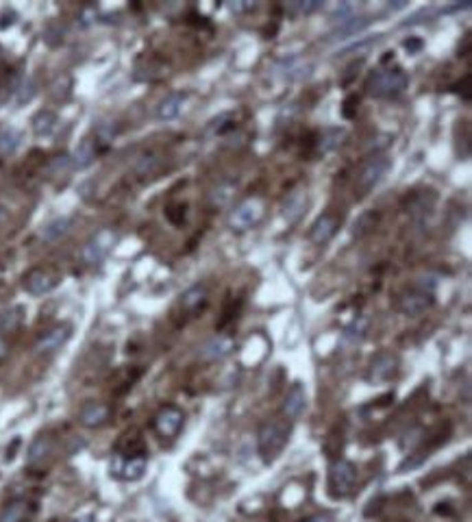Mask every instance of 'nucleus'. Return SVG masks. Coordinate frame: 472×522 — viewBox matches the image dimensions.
<instances>
[{"instance_id": "obj_1", "label": "nucleus", "mask_w": 472, "mask_h": 522, "mask_svg": "<svg viewBox=\"0 0 472 522\" xmlns=\"http://www.w3.org/2000/svg\"><path fill=\"white\" fill-rule=\"evenodd\" d=\"M409 76L403 68H385V70H374L368 81H366V94L377 100H390L396 98L407 89Z\"/></svg>"}, {"instance_id": "obj_2", "label": "nucleus", "mask_w": 472, "mask_h": 522, "mask_svg": "<svg viewBox=\"0 0 472 522\" xmlns=\"http://www.w3.org/2000/svg\"><path fill=\"white\" fill-rule=\"evenodd\" d=\"M292 435V422L290 420H272L266 422L259 429L257 435V450L264 464H272L283 453Z\"/></svg>"}, {"instance_id": "obj_3", "label": "nucleus", "mask_w": 472, "mask_h": 522, "mask_svg": "<svg viewBox=\"0 0 472 522\" xmlns=\"http://www.w3.org/2000/svg\"><path fill=\"white\" fill-rule=\"evenodd\" d=\"M392 168V162L385 155H374L370 159H366L361 164L357 177H355V196L357 198H366L374 187L383 181V177L387 174V170Z\"/></svg>"}, {"instance_id": "obj_4", "label": "nucleus", "mask_w": 472, "mask_h": 522, "mask_svg": "<svg viewBox=\"0 0 472 522\" xmlns=\"http://www.w3.org/2000/svg\"><path fill=\"white\" fill-rule=\"evenodd\" d=\"M357 486V466L348 459H335L329 468V494L331 499H348Z\"/></svg>"}, {"instance_id": "obj_5", "label": "nucleus", "mask_w": 472, "mask_h": 522, "mask_svg": "<svg viewBox=\"0 0 472 522\" xmlns=\"http://www.w3.org/2000/svg\"><path fill=\"white\" fill-rule=\"evenodd\" d=\"M434 305V287H427L425 283H418L416 287L403 292L398 296L396 309L403 316H420Z\"/></svg>"}, {"instance_id": "obj_6", "label": "nucleus", "mask_w": 472, "mask_h": 522, "mask_svg": "<svg viewBox=\"0 0 472 522\" xmlns=\"http://www.w3.org/2000/svg\"><path fill=\"white\" fill-rule=\"evenodd\" d=\"M261 216H264V203H261L259 198H246L244 203H240L231 211L229 226L233 231L244 233L248 229H253V226L261 220Z\"/></svg>"}, {"instance_id": "obj_7", "label": "nucleus", "mask_w": 472, "mask_h": 522, "mask_svg": "<svg viewBox=\"0 0 472 522\" xmlns=\"http://www.w3.org/2000/svg\"><path fill=\"white\" fill-rule=\"evenodd\" d=\"M146 466H148L146 453H135V455L115 453V455H113V461H111V472H113L117 479L137 481V479L144 477V472H146Z\"/></svg>"}, {"instance_id": "obj_8", "label": "nucleus", "mask_w": 472, "mask_h": 522, "mask_svg": "<svg viewBox=\"0 0 472 522\" xmlns=\"http://www.w3.org/2000/svg\"><path fill=\"white\" fill-rule=\"evenodd\" d=\"M22 285L33 296H42V294H48L59 285V274L48 270V268H33L31 272L24 274Z\"/></svg>"}, {"instance_id": "obj_9", "label": "nucleus", "mask_w": 472, "mask_h": 522, "mask_svg": "<svg viewBox=\"0 0 472 522\" xmlns=\"http://www.w3.org/2000/svg\"><path fill=\"white\" fill-rule=\"evenodd\" d=\"M183 420H186V413L175 405H168L155 416V431L166 439H172L181 433Z\"/></svg>"}, {"instance_id": "obj_10", "label": "nucleus", "mask_w": 472, "mask_h": 522, "mask_svg": "<svg viewBox=\"0 0 472 522\" xmlns=\"http://www.w3.org/2000/svg\"><path fill=\"white\" fill-rule=\"evenodd\" d=\"M113 244H115V233H113V231H109V229L98 231V233L85 244V248H83V261H85L87 265L100 263L104 257H107V252L111 250Z\"/></svg>"}, {"instance_id": "obj_11", "label": "nucleus", "mask_w": 472, "mask_h": 522, "mask_svg": "<svg viewBox=\"0 0 472 522\" xmlns=\"http://www.w3.org/2000/svg\"><path fill=\"white\" fill-rule=\"evenodd\" d=\"M339 226H342V218H339L337 213H322V216L311 224L309 239L313 244L324 246L326 242H331V239L335 237Z\"/></svg>"}, {"instance_id": "obj_12", "label": "nucleus", "mask_w": 472, "mask_h": 522, "mask_svg": "<svg viewBox=\"0 0 472 522\" xmlns=\"http://www.w3.org/2000/svg\"><path fill=\"white\" fill-rule=\"evenodd\" d=\"M72 336V327L70 325H57L52 327L50 331H46L42 338L37 342V353H55L59 348L70 340Z\"/></svg>"}, {"instance_id": "obj_13", "label": "nucleus", "mask_w": 472, "mask_h": 522, "mask_svg": "<svg viewBox=\"0 0 472 522\" xmlns=\"http://www.w3.org/2000/svg\"><path fill=\"white\" fill-rule=\"evenodd\" d=\"M396 366H398V359L392 355V353H381L377 355L374 361L370 364V372H368V379L372 383H383L390 381L392 377L396 374Z\"/></svg>"}, {"instance_id": "obj_14", "label": "nucleus", "mask_w": 472, "mask_h": 522, "mask_svg": "<svg viewBox=\"0 0 472 522\" xmlns=\"http://www.w3.org/2000/svg\"><path fill=\"white\" fill-rule=\"evenodd\" d=\"M207 303H209V296H207V290L203 285H194L188 292L181 294V309L190 318H196L199 314H203Z\"/></svg>"}, {"instance_id": "obj_15", "label": "nucleus", "mask_w": 472, "mask_h": 522, "mask_svg": "<svg viewBox=\"0 0 472 522\" xmlns=\"http://www.w3.org/2000/svg\"><path fill=\"white\" fill-rule=\"evenodd\" d=\"M344 138H346V129L331 127V129H324L320 135L313 138V146H316L318 155H326V153L335 151L337 146L344 142Z\"/></svg>"}, {"instance_id": "obj_16", "label": "nucleus", "mask_w": 472, "mask_h": 522, "mask_svg": "<svg viewBox=\"0 0 472 522\" xmlns=\"http://www.w3.org/2000/svg\"><path fill=\"white\" fill-rule=\"evenodd\" d=\"M235 348V340L231 336H216L214 340H209L205 346L201 355L205 359H212V361H218V359H225L233 353Z\"/></svg>"}, {"instance_id": "obj_17", "label": "nucleus", "mask_w": 472, "mask_h": 522, "mask_svg": "<svg viewBox=\"0 0 472 522\" xmlns=\"http://www.w3.org/2000/svg\"><path fill=\"white\" fill-rule=\"evenodd\" d=\"M109 416H111V409L107 405H102V403H87L81 409V416H78V420H81L83 426L96 429V426H102L104 422H107Z\"/></svg>"}, {"instance_id": "obj_18", "label": "nucleus", "mask_w": 472, "mask_h": 522, "mask_svg": "<svg viewBox=\"0 0 472 522\" xmlns=\"http://www.w3.org/2000/svg\"><path fill=\"white\" fill-rule=\"evenodd\" d=\"M305 405H307V394H305V387L300 385V383H296V385H292V390L287 392V396H285V403H283V413L290 420H294V418H298L300 413H303V409H305Z\"/></svg>"}, {"instance_id": "obj_19", "label": "nucleus", "mask_w": 472, "mask_h": 522, "mask_svg": "<svg viewBox=\"0 0 472 522\" xmlns=\"http://www.w3.org/2000/svg\"><path fill=\"white\" fill-rule=\"evenodd\" d=\"M96 155H98L96 142L94 140H83L81 144L76 146V151H74L70 162H72L74 168H87L89 164H94Z\"/></svg>"}, {"instance_id": "obj_20", "label": "nucleus", "mask_w": 472, "mask_h": 522, "mask_svg": "<svg viewBox=\"0 0 472 522\" xmlns=\"http://www.w3.org/2000/svg\"><path fill=\"white\" fill-rule=\"evenodd\" d=\"M379 211H363L361 216H357V220L352 222V229H350V233H352V237H366L368 233H372L374 229H377V224H379Z\"/></svg>"}, {"instance_id": "obj_21", "label": "nucleus", "mask_w": 472, "mask_h": 522, "mask_svg": "<svg viewBox=\"0 0 472 522\" xmlns=\"http://www.w3.org/2000/svg\"><path fill=\"white\" fill-rule=\"evenodd\" d=\"M307 209V196L303 192H294L283 205V216L287 222H296Z\"/></svg>"}, {"instance_id": "obj_22", "label": "nucleus", "mask_w": 472, "mask_h": 522, "mask_svg": "<svg viewBox=\"0 0 472 522\" xmlns=\"http://www.w3.org/2000/svg\"><path fill=\"white\" fill-rule=\"evenodd\" d=\"M72 226V220L70 218H55L52 222H48L44 229H42V239L44 242H57V239H61L65 233L70 231Z\"/></svg>"}, {"instance_id": "obj_23", "label": "nucleus", "mask_w": 472, "mask_h": 522, "mask_svg": "<svg viewBox=\"0 0 472 522\" xmlns=\"http://www.w3.org/2000/svg\"><path fill=\"white\" fill-rule=\"evenodd\" d=\"M29 512H31L29 503L16 499V501H11L5 507L3 516H0V522H26V518H29Z\"/></svg>"}, {"instance_id": "obj_24", "label": "nucleus", "mask_w": 472, "mask_h": 522, "mask_svg": "<svg viewBox=\"0 0 472 522\" xmlns=\"http://www.w3.org/2000/svg\"><path fill=\"white\" fill-rule=\"evenodd\" d=\"M183 100H186V94H170V96L159 105V109H157V116H159L161 120H172L179 116L181 107H183Z\"/></svg>"}, {"instance_id": "obj_25", "label": "nucleus", "mask_w": 472, "mask_h": 522, "mask_svg": "<svg viewBox=\"0 0 472 522\" xmlns=\"http://www.w3.org/2000/svg\"><path fill=\"white\" fill-rule=\"evenodd\" d=\"M55 127H57V116L52 111H39L33 118V131H35V135H39V138L50 135V133L55 131Z\"/></svg>"}, {"instance_id": "obj_26", "label": "nucleus", "mask_w": 472, "mask_h": 522, "mask_svg": "<svg viewBox=\"0 0 472 522\" xmlns=\"http://www.w3.org/2000/svg\"><path fill=\"white\" fill-rule=\"evenodd\" d=\"M238 129V122H235V113H222L216 120L209 122V135H227V133Z\"/></svg>"}, {"instance_id": "obj_27", "label": "nucleus", "mask_w": 472, "mask_h": 522, "mask_svg": "<svg viewBox=\"0 0 472 522\" xmlns=\"http://www.w3.org/2000/svg\"><path fill=\"white\" fill-rule=\"evenodd\" d=\"M50 448H52V442L46 435H39L31 444V448H29V464L35 466L39 461H44L48 455H50Z\"/></svg>"}, {"instance_id": "obj_28", "label": "nucleus", "mask_w": 472, "mask_h": 522, "mask_svg": "<svg viewBox=\"0 0 472 522\" xmlns=\"http://www.w3.org/2000/svg\"><path fill=\"white\" fill-rule=\"evenodd\" d=\"M22 142V135L16 129H3L0 131V155H11Z\"/></svg>"}, {"instance_id": "obj_29", "label": "nucleus", "mask_w": 472, "mask_h": 522, "mask_svg": "<svg viewBox=\"0 0 472 522\" xmlns=\"http://www.w3.org/2000/svg\"><path fill=\"white\" fill-rule=\"evenodd\" d=\"M322 7V0H296V3H287L283 9L290 16H307V13H313Z\"/></svg>"}, {"instance_id": "obj_30", "label": "nucleus", "mask_w": 472, "mask_h": 522, "mask_svg": "<svg viewBox=\"0 0 472 522\" xmlns=\"http://www.w3.org/2000/svg\"><path fill=\"white\" fill-rule=\"evenodd\" d=\"M22 323V309H11V312H5L3 316H0V329L3 331H13L18 329V325Z\"/></svg>"}, {"instance_id": "obj_31", "label": "nucleus", "mask_w": 472, "mask_h": 522, "mask_svg": "<svg viewBox=\"0 0 472 522\" xmlns=\"http://www.w3.org/2000/svg\"><path fill=\"white\" fill-rule=\"evenodd\" d=\"M186 211H188V205H183V203H172V205H168L166 216H168V220L172 222V224L181 226L183 222H186Z\"/></svg>"}, {"instance_id": "obj_32", "label": "nucleus", "mask_w": 472, "mask_h": 522, "mask_svg": "<svg viewBox=\"0 0 472 522\" xmlns=\"http://www.w3.org/2000/svg\"><path fill=\"white\" fill-rule=\"evenodd\" d=\"M115 133H117V127H115V124H111V122L100 124V127L96 129V146H98V144L109 146V144L113 142V138H115Z\"/></svg>"}, {"instance_id": "obj_33", "label": "nucleus", "mask_w": 472, "mask_h": 522, "mask_svg": "<svg viewBox=\"0 0 472 522\" xmlns=\"http://www.w3.org/2000/svg\"><path fill=\"white\" fill-rule=\"evenodd\" d=\"M357 105H359V98L355 96V94H350V96L344 100V105H342V116L346 118V120H352L357 116Z\"/></svg>"}, {"instance_id": "obj_34", "label": "nucleus", "mask_w": 472, "mask_h": 522, "mask_svg": "<svg viewBox=\"0 0 472 522\" xmlns=\"http://www.w3.org/2000/svg\"><path fill=\"white\" fill-rule=\"evenodd\" d=\"M470 83H472V76H470V74H466L460 83H455V85L451 87V91L460 94V96L468 102V100H470Z\"/></svg>"}, {"instance_id": "obj_35", "label": "nucleus", "mask_w": 472, "mask_h": 522, "mask_svg": "<svg viewBox=\"0 0 472 522\" xmlns=\"http://www.w3.org/2000/svg\"><path fill=\"white\" fill-rule=\"evenodd\" d=\"M33 96H35V83H33V81H26V83L20 87V94H18V102H20V105H24V102H29Z\"/></svg>"}, {"instance_id": "obj_36", "label": "nucleus", "mask_w": 472, "mask_h": 522, "mask_svg": "<svg viewBox=\"0 0 472 522\" xmlns=\"http://www.w3.org/2000/svg\"><path fill=\"white\" fill-rule=\"evenodd\" d=\"M70 157H57L55 162L50 164V172H59V170H68L70 168Z\"/></svg>"}, {"instance_id": "obj_37", "label": "nucleus", "mask_w": 472, "mask_h": 522, "mask_svg": "<svg viewBox=\"0 0 472 522\" xmlns=\"http://www.w3.org/2000/svg\"><path fill=\"white\" fill-rule=\"evenodd\" d=\"M405 48L409 50V55H414V52H418L423 48V42L420 39H407V42H405Z\"/></svg>"}, {"instance_id": "obj_38", "label": "nucleus", "mask_w": 472, "mask_h": 522, "mask_svg": "<svg viewBox=\"0 0 472 522\" xmlns=\"http://www.w3.org/2000/svg\"><path fill=\"white\" fill-rule=\"evenodd\" d=\"M303 522H335V520L329 514H316V516H311V518H307Z\"/></svg>"}, {"instance_id": "obj_39", "label": "nucleus", "mask_w": 472, "mask_h": 522, "mask_svg": "<svg viewBox=\"0 0 472 522\" xmlns=\"http://www.w3.org/2000/svg\"><path fill=\"white\" fill-rule=\"evenodd\" d=\"M7 355V344L3 342V340H0V359H3Z\"/></svg>"}, {"instance_id": "obj_40", "label": "nucleus", "mask_w": 472, "mask_h": 522, "mask_svg": "<svg viewBox=\"0 0 472 522\" xmlns=\"http://www.w3.org/2000/svg\"><path fill=\"white\" fill-rule=\"evenodd\" d=\"M76 522H94V520H76Z\"/></svg>"}]
</instances>
